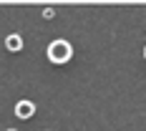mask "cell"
Instances as JSON below:
<instances>
[{"label": "cell", "mask_w": 146, "mask_h": 131, "mask_svg": "<svg viewBox=\"0 0 146 131\" xmlns=\"http://www.w3.org/2000/svg\"><path fill=\"white\" fill-rule=\"evenodd\" d=\"M73 58V48L68 41H53V43L48 45V61L50 63H56V66H63V63H68Z\"/></svg>", "instance_id": "cell-1"}, {"label": "cell", "mask_w": 146, "mask_h": 131, "mask_svg": "<svg viewBox=\"0 0 146 131\" xmlns=\"http://www.w3.org/2000/svg\"><path fill=\"white\" fill-rule=\"evenodd\" d=\"M35 114V103L33 101H18L15 103V116L18 118H33Z\"/></svg>", "instance_id": "cell-2"}, {"label": "cell", "mask_w": 146, "mask_h": 131, "mask_svg": "<svg viewBox=\"0 0 146 131\" xmlns=\"http://www.w3.org/2000/svg\"><path fill=\"white\" fill-rule=\"evenodd\" d=\"M5 48H8L10 53H20V51H23V38H20L18 33L8 35V38H5Z\"/></svg>", "instance_id": "cell-3"}, {"label": "cell", "mask_w": 146, "mask_h": 131, "mask_svg": "<svg viewBox=\"0 0 146 131\" xmlns=\"http://www.w3.org/2000/svg\"><path fill=\"white\" fill-rule=\"evenodd\" d=\"M53 15H56L53 8H45V10H43V18H53Z\"/></svg>", "instance_id": "cell-4"}, {"label": "cell", "mask_w": 146, "mask_h": 131, "mask_svg": "<svg viewBox=\"0 0 146 131\" xmlns=\"http://www.w3.org/2000/svg\"><path fill=\"white\" fill-rule=\"evenodd\" d=\"M5 131H18V129H5Z\"/></svg>", "instance_id": "cell-5"}, {"label": "cell", "mask_w": 146, "mask_h": 131, "mask_svg": "<svg viewBox=\"0 0 146 131\" xmlns=\"http://www.w3.org/2000/svg\"><path fill=\"white\" fill-rule=\"evenodd\" d=\"M144 58H146V48H144Z\"/></svg>", "instance_id": "cell-6"}]
</instances>
